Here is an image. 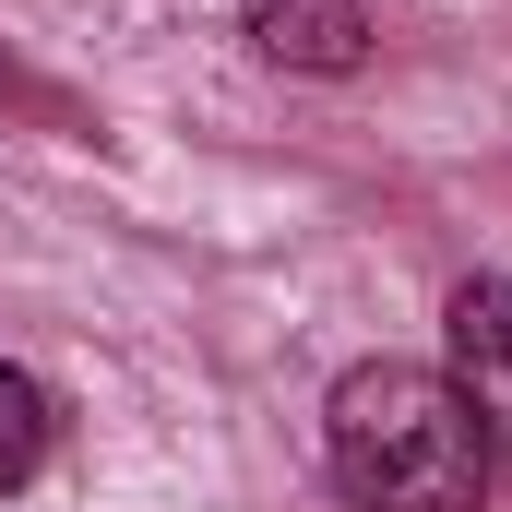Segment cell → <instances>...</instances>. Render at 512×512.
<instances>
[{
  "label": "cell",
  "instance_id": "cell-1",
  "mask_svg": "<svg viewBox=\"0 0 512 512\" xmlns=\"http://www.w3.org/2000/svg\"><path fill=\"white\" fill-rule=\"evenodd\" d=\"M322 453L346 512H477L489 489V417L453 393V370L417 358H358L322 393Z\"/></svg>",
  "mask_w": 512,
  "mask_h": 512
},
{
  "label": "cell",
  "instance_id": "cell-2",
  "mask_svg": "<svg viewBox=\"0 0 512 512\" xmlns=\"http://www.w3.org/2000/svg\"><path fill=\"white\" fill-rule=\"evenodd\" d=\"M441 346H453V393L489 417V441H512V274H465L441 298Z\"/></svg>",
  "mask_w": 512,
  "mask_h": 512
},
{
  "label": "cell",
  "instance_id": "cell-3",
  "mask_svg": "<svg viewBox=\"0 0 512 512\" xmlns=\"http://www.w3.org/2000/svg\"><path fill=\"white\" fill-rule=\"evenodd\" d=\"M239 36H251V60H274V72H358L370 60V0H239Z\"/></svg>",
  "mask_w": 512,
  "mask_h": 512
},
{
  "label": "cell",
  "instance_id": "cell-4",
  "mask_svg": "<svg viewBox=\"0 0 512 512\" xmlns=\"http://www.w3.org/2000/svg\"><path fill=\"white\" fill-rule=\"evenodd\" d=\"M48 441H60V405H48V382L0 358V501H12V489L48 465Z\"/></svg>",
  "mask_w": 512,
  "mask_h": 512
}]
</instances>
